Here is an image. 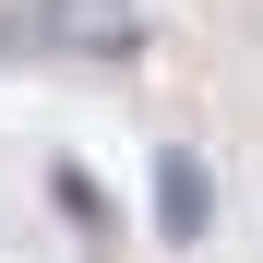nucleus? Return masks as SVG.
<instances>
[{
	"mask_svg": "<svg viewBox=\"0 0 263 263\" xmlns=\"http://www.w3.org/2000/svg\"><path fill=\"white\" fill-rule=\"evenodd\" d=\"M156 228L167 239H203V167L192 156H156Z\"/></svg>",
	"mask_w": 263,
	"mask_h": 263,
	"instance_id": "nucleus-1",
	"label": "nucleus"
}]
</instances>
